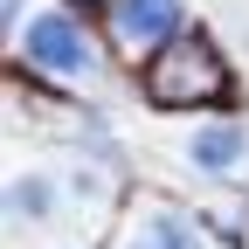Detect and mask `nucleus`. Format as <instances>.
<instances>
[{"instance_id":"1","label":"nucleus","mask_w":249,"mask_h":249,"mask_svg":"<svg viewBox=\"0 0 249 249\" xmlns=\"http://www.w3.org/2000/svg\"><path fill=\"white\" fill-rule=\"evenodd\" d=\"M145 90H152V104H166V111L222 104L229 97V62L214 55L201 35H187V42H166L160 55L145 62Z\"/></svg>"},{"instance_id":"2","label":"nucleus","mask_w":249,"mask_h":249,"mask_svg":"<svg viewBox=\"0 0 249 249\" xmlns=\"http://www.w3.org/2000/svg\"><path fill=\"white\" fill-rule=\"evenodd\" d=\"M21 49H28V62H42L49 76H83L90 62V42H83V28L70 21V14H42V21H28V35H21Z\"/></svg>"},{"instance_id":"3","label":"nucleus","mask_w":249,"mask_h":249,"mask_svg":"<svg viewBox=\"0 0 249 249\" xmlns=\"http://www.w3.org/2000/svg\"><path fill=\"white\" fill-rule=\"evenodd\" d=\"M173 28H180V0H118L111 7L118 49H166Z\"/></svg>"},{"instance_id":"4","label":"nucleus","mask_w":249,"mask_h":249,"mask_svg":"<svg viewBox=\"0 0 249 249\" xmlns=\"http://www.w3.org/2000/svg\"><path fill=\"white\" fill-rule=\"evenodd\" d=\"M124 249H201V235L187 229L180 214H152V222H145L132 242H124Z\"/></svg>"},{"instance_id":"5","label":"nucleus","mask_w":249,"mask_h":249,"mask_svg":"<svg viewBox=\"0 0 249 249\" xmlns=\"http://www.w3.org/2000/svg\"><path fill=\"white\" fill-rule=\"evenodd\" d=\"M235 152H242V132H235V124H208V132H194V160H201V166H229Z\"/></svg>"}]
</instances>
